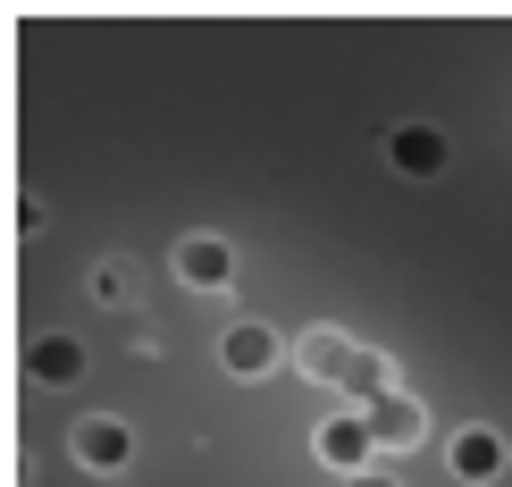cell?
Listing matches in <instances>:
<instances>
[{"label": "cell", "mask_w": 512, "mask_h": 487, "mask_svg": "<svg viewBox=\"0 0 512 487\" xmlns=\"http://www.w3.org/2000/svg\"><path fill=\"white\" fill-rule=\"evenodd\" d=\"M227 362H236V370H261V362H269V336H261V328H236V336H227Z\"/></svg>", "instance_id": "cell-1"}, {"label": "cell", "mask_w": 512, "mask_h": 487, "mask_svg": "<svg viewBox=\"0 0 512 487\" xmlns=\"http://www.w3.org/2000/svg\"><path fill=\"white\" fill-rule=\"evenodd\" d=\"M84 462H126V429H84Z\"/></svg>", "instance_id": "cell-2"}, {"label": "cell", "mask_w": 512, "mask_h": 487, "mask_svg": "<svg viewBox=\"0 0 512 487\" xmlns=\"http://www.w3.org/2000/svg\"><path fill=\"white\" fill-rule=\"evenodd\" d=\"M378 437H395V446H403V437H420V412L412 404H395V412L378 404Z\"/></svg>", "instance_id": "cell-3"}, {"label": "cell", "mask_w": 512, "mask_h": 487, "mask_svg": "<svg viewBox=\"0 0 512 487\" xmlns=\"http://www.w3.org/2000/svg\"><path fill=\"white\" fill-rule=\"evenodd\" d=\"M361 487H387V479H361Z\"/></svg>", "instance_id": "cell-4"}]
</instances>
